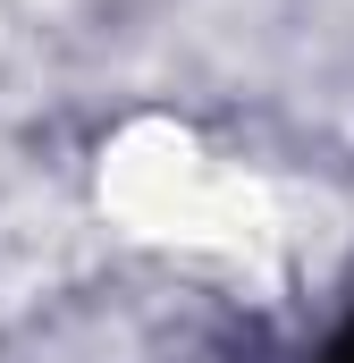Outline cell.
<instances>
[{
  "label": "cell",
  "mask_w": 354,
  "mask_h": 363,
  "mask_svg": "<svg viewBox=\"0 0 354 363\" xmlns=\"http://www.w3.org/2000/svg\"><path fill=\"white\" fill-rule=\"evenodd\" d=\"M329 363H354V330H346V338H338V355H329Z\"/></svg>",
  "instance_id": "cell-1"
}]
</instances>
